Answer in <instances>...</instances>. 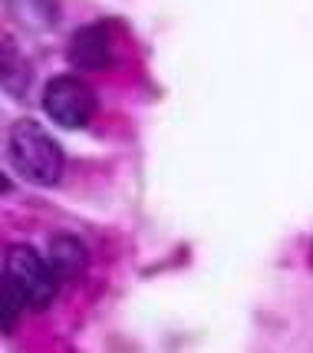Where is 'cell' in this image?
<instances>
[{
  "label": "cell",
  "mask_w": 313,
  "mask_h": 353,
  "mask_svg": "<svg viewBox=\"0 0 313 353\" xmlns=\"http://www.w3.org/2000/svg\"><path fill=\"white\" fill-rule=\"evenodd\" d=\"M7 159L20 172V179L43 185V188L56 185L63 175V149L56 145V139L33 119H20V123L10 125Z\"/></svg>",
  "instance_id": "obj_1"
},
{
  "label": "cell",
  "mask_w": 313,
  "mask_h": 353,
  "mask_svg": "<svg viewBox=\"0 0 313 353\" xmlns=\"http://www.w3.org/2000/svg\"><path fill=\"white\" fill-rule=\"evenodd\" d=\"M3 284L14 288L23 307L43 310L53 304L60 281L53 274L50 258H40L30 245H14L7 248V258H3Z\"/></svg>",
  "instance_id": "obj_2"
},
{
  "label": "cell",
  "mask_w": 313,
  "mask_h": 353,
  "mask_svg": "<svg viewBox=\"0 0 313 353\" xmlns=\"http://www.w3.org/2000/svg\"><path fill=\"white\" fill-rule=\"evenodd\" d=\"M43 109H47L50 119L63 125V129H83L96 112V96L79 77L63 73V77H53L47 83Z\"/></svg>",
  "instance_id": "obj_3"
},
{
  "label": "cell",
  "mask_w": 313,
  "mask_h": 353,
  "mask_svg": "<svg viewBox=\"0 0 313 353\" xmlns=\"http://www.w3.org/2000/svg\"><path fill=\"white\" fill-rule=\"evenodd\" d=\"M69 63L79 70H106L116 57L112 50V30L109 23H86L73 33L69 40Z\"/></svg>",
  "instance_id": "obj_4"
},
{
  "label": "cell",
  "mask_w": 313,
  "mask_h": 353,
  "mask_svg": "<svg viewBox=\"0 0 313 353\" xmlns=\"http://www.w3.org/2000/svg\"><path fill=\"white\" fill-rule=\"evenodd\" d=\"M50 264H53V274H56L60 284H76L79 277L86 274V268H89L86 245L79 241L76 234H56L50 241Z\"/></svg>",
  "instance_id": "obj_5"
}]
</instances>
